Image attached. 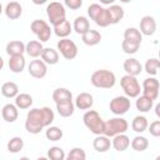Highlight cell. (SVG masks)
<instances>
[{
  "mask_svg": "<svg viewBox=\"0 0 160 160\" xmlns=\"http://www.w3.org/2000/svg\"><path fill=\"white\" fill-rule=\"evenodd\" d=\"M55 119L54 111L49 106L44 108H34L31 109L25 120V129L28 132L36 135L40 134L44 128H49Z\"/></svg>",
  "mask_w": 160,
  "mask_h": 160,
  "instance_id": "6da1fadb",
  "label": "cell"
},
{
  "mask_svg": "<svg viewBox=\"0 0 160 160\" xmlns=\"http://www.w3.org/2000/svg\"><path fill=\"white\" fill-rule=\"evenodd\" d=\"M90 82L92 86L99 88V89H111L116 84V76L110 70L99 69L91 74Z\"/></svg>",
  "mask_w": 160,
  "mask_h": 160,
  "instance_id": "7a4b0ae2",
  "label": "cell"
},
{
  "mask_svg": "<svg viewBox=\"0 0 160 160\" xmlns=\"http://www.w3.org/2000/svg\"><path fill=\"white\" fill-rule=\"evenodd\" d=\"M128 128H129V124L124 118H121V116L112 118V119H110V120L104 122V132H102V135H105L106 138H114L116 135L125 134Z\"/></svg>",
  "mask_w": 160,
  "mask_h": 160,
  "instance_id": "3957f363",
  "label": "cell"
},
{
  "mask_svg": "<svg viewBox=\"0 0 160 160\" xmlns=\"http://www.w3.org/2000/svg\"><path fill=\"white\" fill-rule=\"evenodd\" d=\"M82 121L84 125L90 130V132H92L94 135H102L104 132V120L101 119V116L99 115L98 111L95 110H86V112L82 116Z\"/></svg>",
  "mask_w": 160,
  "mask_h": 160,
  "instance_id": "277c9868",
  "label": "cell"
},
{
  "mask_svg": "<svg viewBox=\"0 0 160 160\" xmlns=\"http://www.w3.org/2000/svg\"><path fill=\"white\" fill-rule=\"evenodd\" d=\"M46 15H48V19L52 26L61 24L62 21L66 20V10H65L64 4L59 2V1H52V2L48 4Z\"/></svg>",
  "mask_w": 160,
  "mask_h": 160,
  "instance_id": "5b68a950",
  "label": "cell"
},
{
  "mask_svg": "<svg viewBox=\"0 0 160 160\" xmlns=\"http://www.w3.org/2000/svg\"><path fill=\"white\" fill-rule=\"evenodd\" d=\"M88 15L100 28H106V26L110 25L108 10H106V8L101 6L100 4L94 2V4L89 5V8H88Z\"/></svg>",
  "mask_w": 160,
  "mask_h": 160,
  "instance_id": "8992f818",
  "label": "cell"
},
{
  "mask_svg": "<svg viewBox=\"0 0 160 160\" xmlns=\"http://www.w3.org/2000/svg\"><path fill=\"white\" fill-rule=\"evenodd\" d=\"M120 85H121V89L124 90L126 98H129V99L130 98H138L140 95L141 88H140V84H139L136 76L124 75L120 80Z\"/></svg>",
  "mask_w": 160,
  "mask_h": 160,
  "instance_id": "52a82bcc",
  "label": "cell"
},
{
  "mask_svg": "<svg viewBox=\"0 0 160 160\" xmlns=\"http://www.w3.org/2000/svg\"><path fill=\"white\" fill-rule=\"evenodd\" d=\"M30 30L36 35V38L39 39L40 42L48 41L51 36V32H52L50 25L45 20H41V19L32 20L30 24Z\"/></svg>",
  "mask_w": 160,
  "mask_h": 160,
  "instance_id": "ba28073f",
  "label": "cell"
},
{
  "mask_svg": "<svg viewBox=\"0 0 160 160\" xmlns=\"http://www.w3.org/2000/svg\"><path fill=\"white\" fill-rule=\"evenodd\" d=\"M56 46H58V50H59L58 52H60L61 56L64 59H66V60H72V59H75L78 56V46H76V44L72 40L68 39V38L66 39H60L58 41Z\"/></svg>",
  "mask_w": 160,
  "mask_h": 160,
  "instance_id": "9c48e42d",
  "label": "cell"
},
{
  "mask_svg": "<svg viewBox=\"0 0 160 160\" xmlns=\"http://www.w3.org/2000/svg\"><path fill=\"white\" fill-rule=\"evenodd\" d=\"M130 106H131L130 99L126 96H115L112 100H110V104H109L110 111L118 116L126 114L130 110Z\"/></svg>",
  "mask_w": 160,
  "mask_h": 160,
  "instance_id": "30bf717a",
  "label": "cell"
},
{
  "mask_svg": "<svg viewBox=\"0 0 160 160\" xmlns=\"http://www.w3.org/2000/svg\"><path fill=\"white\" fill-rule=\"evenodd\" d=\"M28 71L32 78L42 79L48 72V66L42 60L35 59V60H31L30 64L28 65Z\"/></svg>",
  "mask_w": 160,
  "mask_h": 160,
  "instance_id": "8fae6325",
  "label": "cell"
},
{
  "mask_svg": "<svg viewBox=\"0 0 160 160\" xmlns=\"http://www.w3.org/2000/svg\"><path fill=\"white\" fill-rule=\"evenodd\" d=\"M139 31L141 35H146V36L154 35L156 31V20L150 15L142 16L140 20V30Z\"/></svg>",
  "mask_w": 160,
  "mask_h": 160,
  "instance_id": "7c38bea8",
  "label": "cell"
},
{
  "mask_svg": "<svg viewBox=\"0 0 160 160\" xmlns=\"http://www.w3.org/2000/svg\"><path fill=\"white\" fill-rule=\"evenodd\" d=\"M126 75H130V76H136L139 75L141 71H142V65L140 64V61L135 58H129L124 61V65H122Z\"/></svg>",
  "mask_w": 160,
  "mask_h": 160,
  "instance_id": "4fadbf2b",
  "label": "cell"
},
{
  "mask_svg": "<svg viewBox=\"0 0 160 160\" xmlns=\"http://www.w3.org/2000/svg\"><path fill=\"white\" fill-rule=\"evenodd\" d=\"M94 104V98L90 92H80L75 99V108L80 110H89Z\"/></svg>",
  "mask_w": 160,
  "mask_h": 160,
  "instance_id": "5bb4252c",
  "label": "cell"
},
{
  "mask_svg": "<svg viewBox=\"0 0 160 160\" xmlns=\"http://www.w3.org/2000/svg\"><path fill=\"white\" fill-rule=\"evenodd\" d=\"M4 11H5V15H6L8 19H10V20H16V19H19V18L21 16V14H22V6H21L20 2H18V1H10V2L6 4Z\"/></svg>",
  "mask_w": 160,
  "mask_h": 160,
  "instance_id": "9a60e30c",
  "label": "cell"
},
{
  "mask_svg": "<svg viewBox=\"0 0 160 160\" xmlns=\"http://www.w3.org/2000/svg\"><path fill=\"white\" fill-rule=\"evenodd\" d=\"M1 116L6 122H14L19 118V109L15 104H6L1 109Z\"/></svg>",
  "mask_w": 160,
  "mask_h": 160,
  "instance_id": "2e32d148",
  "label": "cell"
},
{
  "mask_svg": "<svg viewBox=\"0 0 160 160\" xmlns=\"http://www.w3.org/2000/svg\"><path fill=\"white\" fill-rule=\"evenodd\" d=\"M6 54L9 56H18V55H24L25 52V44L20 40H11L6 44Z\"/></svg>",
  "mask_w": 160,
  "mask_h": 160,
  "instance_id": "e0dca14e",
  "label": "cell"
},
{
  "mask_svg": "<svg viewBox=\"0 0 160 160\" xmlns=\"http://www.w3.org/2000/svg\"><path fill=\"white\" fill-rule=\"evenodd\" d=\"M108 10V15H109V20H110V25H115L118 22H120L124 18V9L120 5H111L109 8H106Z\"/></svg>",
  "mask_w": 160,
  "mask_h": 160,
  "instance_id": "ac0fdd59",
  "label": "cell"
},
{
  "mask_svg": "<svg viewBox=\"0 0 160 160\" xmlns=\"http://www.w3.org/2000/svg\"><path fill=\"white\" fill-rule=\"evenodd\" d=\"M111 146H112L116 151H119V152L125 151V150H128V148L130 146V138H129L128 135H125V134L116 135V136L112 138Z\"/></svg>",
  "mask_w": 160,
  "mask_h": 160,
  "instance_id": "d6986e66",
  "label": "cell"
},
{
  "mask_svg": "<svg viewBox=\"0 0 160 160\" xmlns=\"http://www.w3.org/2000/svg\"><path fill=\"white\" fill-rule=\"evenodd\" d=\"M42 50H44V46H42V44L39 40H31L28 44H25V52L30 58L36 59V58L41 56Z\"/></svg>",
  "mask_w": 160,
  "mask_h": 160,
  "instance_id": "ffe728a7",
  "label": "cell"
},
{
  "mask_svg": "<svg viewBox=\"0 0 160 160\" xmlns=\"http://www.w3.org/2000/svg\"><path fill=\"white\" fill-rule=\"evenodd\" d=\"M72 30L79 34V35H84L85 32H88L90 30V22L88 20L86 16H78L74 20V24L71 25Z\"/></svg>",
  "mask_w": 160,
  "mask_h": 160,
  "instance_id": "44dd1931",
  "label": "cell"
},
{
  "mask_svg": "<svg viewBox=\"0 0 160 160\" xmlns=\"http://www.w3.org/2000/svg\"><path fill=\"white\" fill-rule=\"evenodd\" d=\"M101 34L98 30H92L90 29L88 32H85L84 35H81V40L85 45L88 46H95L101 41Z\"/></svg>",
  "mask_w": 160,
  "mask_h": 160,
  "instance_id": "7402d4cb",
  "label": "cell"
},
{
  "mask_svg": "<svg viewBox=\"0 0 160 160\" xmlns=\"http://www.w3.org/2000/svg\"><path fill=\"white\" fill-rule=\"evenodd\" d=\"M41 60L46 65H55L59 62V52L52 48H44L41 52Z\"/></svg>",
  "mask_w": 160,
  "mask_h": 160,
  "instance_id": "603a6c76",
  "label": "cell"
},
{
  "mask_svg": "<svg viewBox=\"0 0 160 160\" xmlns=\"http://www.w3.org/2000/svg\"><path fill=\"white\" fill-rule=\"evenodd\" d=\"M25 65H26V61H25L24 55L10 56V59H9V69H10V71H12L15 74L21 72L25 69Z\"/></svg>",
  "mask_w": 160,
  "mask_h": 160,
  "instance_id": "cb8c5ba5",
  "label": "cell"
},
{
  "mask_svg": "<svg viewBox=\"0 0 160 160\" xmlns=\"http://www.w3.org/2000/svg\"><path fill=\"white\" fill-rule=\"evenodd\" d=\"M52 100L55 101V104L70 101V100H72V94L66 88H58L52 91Z\"/></svg>",
  "mask_w": 160,
  "mask_h": 160,
  "instance_id": "d4e9b609",
  "label": "cell"
},
{
  "mask_svg": "<svg viewBox=\"0 0 160 160\" xmlns=\"http://www.w3.org/2000/svg\"><path fill=\"white\" fill-rule=\"evenodd\" d=\"M92 146L98 152H106L111 146V141L105 135H98L92 141Z\"/></svg>",
  "mask_w": 160,
  "mask_h": 160,
  "instance_id": "484cf974",
  "label": "cell"
},
{
  "mask_svg": "<svg viewBox=\"0 0 160 160\" xmlns=\"http://www.w3.org/2000/svg\"><path fill=\"white\" fill-rule=\"evenodd\" d=\"M52 30H54V34H55L58 38H60V39H66V38L71 34L72 26H71V24H70L68 20H65V21H62L61 24H59V25H56V26H52Z\"/></svg>",
  "mask_w": 160,
  "mask_h": 160,
  "instance_id": "4316f807",
  "label": "cell"
},
{
  "mask_svg": "<svg viewBox=\"0 0 160 160\" xmlns=\"http://www.w3.org/2000/svg\"><path fill=\"white\" fill-rule=\"evenodd\" d=\"M74 110H75V105L72 100L56 104V111L61 118H70L74 114Z\"/></svg>",
  "mask_w": 160,
  "mask_h": 160,
  "instance_id": "83f0119b",
  "label": "cell"
},
{
  "mask_svg": "<svg viewBox=\"0 0 160 160\" xmlns=\"http://www.w3.org/2000/svg\"><path fill=\"white\" fill-rule=\"evenodd\" d=\"M124 40L129 41V42H132V44H136V45H140L141 40H142V35L140 34L139 29H136V28H128L124 31Z\"/></svg>",
  "mask_w": 160,
  "mask_h": 160,
  "instance_id": "f1b7e54d",
  "label": "cell"
},
{
  "mask_svg": "<svg viewBox=\"0 0 160 160\" xmlns=\"http://www.w3.org/2000/svg\"><path fill=\"white\" fill-rule=\"evenodd\" d=\"M1 94L2 96L11 99V98H16V95L19 94V86L16 82L14 81H6L1 85Z\"/></svg>",
  "mask_w": 160,
  "mask_h": 160,
  "instance_id": "f546056e",
  "label": "cell"
},
{
  "mask_svg": "<svg viewBox=\"0 0 160 160\" xmlns=\"http://www.w3.org/2000/svg\"><path fill=\"white\" fill-rule=\"evenodd\" d=\"M31 105H32V96L30 94L21 92V94L16 95V98H15V106L18 109L25 110V109H29Z\"/></svg>",
  "mask_w": 160,
  "mask_h": 160,
  "instance_id": "4dcf8cb0",
  "label": "cell"
},
{
  "mask_svg": "<svg viewBox=\"0 0 160 160\" xmlns=\"http://www.w3.org/2000/svg\"><path fill=\"white\" fill-rule=\"evenodd\" d=\"M148 126H149V122H148V119L145 116H141V115H138L132 119L131 121V129L138 132V134H141L144 131L148 130Z\"/></svg>",
  "mask_w": 160,
  "mask_h": 160,
  "instance_id": "1f68e13d",
  "label": "cell"
},
{
  "mask_svg": "<svg viewBox=\"0 0 160 160\" xmlns=\"http://www.w3.org/2000/svg\"><path fill=\"white\" fill-rule=\"evenodd\" d=\"M130 145H131L132 150L141 152V151H145L149 148V140L142 135H138L130 141Z\"/></svg>",
  "mask_w": 160,
  "mask_h": 160,
  "instance_id": "d6a6232c",
  "label": "cell"
},
{
  "mask_svg": "<svg viewBox=\"0 0 160 160\" xmlns=\"http://www.w3.org/2000/svg\"><path fill=\"white\" fill-rule=\"evenodd\" d=\"M135 106H136V109H138L140 112H148V111H150V110L152 109L154 101L141 95V96H138L136 102H135Z\"/></svg>",
  "mask_w": 160,
  "mask_h": 160,
  "instance_id": "836d02e7",
  "label": "cell"
},
{
  "mask_svg": "<svg viewBox=\"0 0 160 160\" xmlns=\"http://www.w3.org/2000/svg\"><path fill=\"white\" fill-rule=\"evenodd\" d=\"M6 148H8V151H9V152L16 154V152H19L20 150H22V148H24V140H22L20 136H14V138H11V139L8 141Z\"/></svg>",
  "mask_w": 160,
  "mask_h": 160,
  "instance_id": "e575fe53",
  "label": "cell"
},
{
  "mask_svg": "<svg viewBox=\"0 0 160 160\" xmlns=\"http://www.w3.org/2000/svg\"><path fill=\"white\" fill-rule=\"evenodd\" d=\"M62 135H64L62 130L58 126H49L45 131V136L50 141H59L62 139Z\"/></svg>",
  "mask_w": 160,
  "mask_h": 160,
  "instance_id": "d590c367",
  "label": "cell"
},
{
  "mask_svg": "<svg viewBox=\"0 0 160 160\" xmlns=\"http://www.w3.org/2000/svg\"><path fill=\"white\" fill-rule=\"evenodd\" d=\"M159 60L156 58H150L146 60L145 65H144V70L150 75V76H155L158 74V69H159Z\"/></svg>",
  "mask_w": 160,
  "mask_h": 160,
  "instance_id": "8d00e7d4",
  "label": "cell"
},
{
  "mask_svg": "<svg viewBox=\"0 0 160 160\" xmlns=\"http://www.w3.org/2000/svg\"><path fill=\"white\" fill-rule=\"evenodd\" d=\"M65 151L60 146H51L48 150V159L49 160H65Z\"/></svg>",
  "mask_w": 160,
  "mask_h": 160,
  "instance_id": "74e56055",
  "label": "cell"
},
{
  "mask_svg": "<svg viewBox=\"0 0 160 160\" xmlns=\"http://www.w3.org/2000/svg\"><path fill=\"white\" fill-rule=\"evenodd\" d=\"M65 160H86V152L81 148H72L65 156Z\"/></svg>",
  "mask_w": 160,
  "mask_h": 160,
  "instance_id": "f35d334b",
  "label": "cell"
},
{
  "mask_svg": "<svg viewBox=\"0 0 160 160\" xmlns=\"http://www.w3.org/2000/svg\"><path fill=\"white\" fill-rule=\"evenodd\" d=\"M159 80L155 76H150L146 78L142 81V90H148V89H152V90H159Z\"/></svg>",
  "mask_w": 160,
  "mask_h": 160,
  "instance_id": "ab89813d",
  "label": "cell"
},
{
  "mask_svg": "<svg viewBox=\"0 0 160 160\" xmlns=\"http://www.w3.org/2000/svg\"><path fill=\"white\" fill-rule=\"evenodd\" d=\"M139 48H140V45H136V44H132V42H129V41H125V40H122V42H121L122 51L125 54H129V55H132V54L138 52Z\"/></svg>",
  "mask_w": 160,
  "mask_h": 160,
  "instance_id": "60d3db41",
  "label": "cell"
},
{
  "mask_svg": "<svg viewBox=\"0 0 160 160\" xmlns=\"http://www.w3.org/2000/svg\"><path fill=\"white\" fill-rule=\"evenodd\" d=\"M148 131H149L150 135H152L154 138H159V136H160V120L152 121V122L148 126Z\"/></svg>",
  "mask_w": 160,
  "mask_h": 160,
  "instance_id": "b9f144b4",
  "label": "cell"
},
{
  "mask_svg": "<svg viewBox=\"0 0 160 160\" xmlns=\"http://www.w3.org/2000/svg\"><path fill=\"white\" fill-rule=\"evenodd\" d=\"M64 6H68L71 10H78L82 6V0H65Z\"/></svg>",
  "mask_w": 160,
  "mask_h": 160,
  "instance_id": "7bdbcfd3",
  "label": "cell"
},
{
  "mask_svg": "<svg viewBox=\"0 0 160 160\" xmlns=\"http://www.w3.org/2000/svg\"><path fill=\"white\" fill-rule=\"evenodd\" d=\"M159 110H160V105L158 104V105L155 106V111H156V115H158V116H160V111H159Z\"/></svg>",
  "mask_w": 160,
  "mask_h": 160,
  "instance_id": "ee69618b",
  "label": "cell"
},
{
  "mask_svg": "<svg viewBox=\"0 0 160 160\" xmlns=\"http://www.w3.org/2000/svg\"><path fill=\"white\" fill-rule=\"evenodd\" d=\"M2 68H4V59H2L1 55H0V71L2 70Z\"/></svg>",
  "mask_w": 160,
  "mask_h": 160,
  "instance_id": "f6af8a7d",
  "label": "cell"
},
{
  "mask_svg": "<svg viewBox=\"0 0 160 160\" xmlns=\"http://www.w3.org/2000/svg\"><path fill=\"white\" fill-rule=\"evenodd\" d=\"M36 160H49L48 158H45V156H41V158H38Z\"/></svg>",
  "mask_w": 160,
  "mask_h": 160,
  "instance_id": "bcb514c9",
  "label": "cell"
},
{
  "mask_svg": "<svg viewBox=\"0 0 160 160\" xmlns=\"http://www.w3.org/2000/svg\"><path fill=\"white\" fill-rule=\"evenodd\" d=\"M19 160H30V159H29V158H26V156H22V158H20Z\"/></svg>",
  "mask_w": 160,
  "mask_h": 160,
  "instance_id": "7dc6e473",
  "label": "cell"
},
{
  "mask_svg": "<svg viewBox=\"0 0 160 160\" xmlns=\"http://www.w3.org/2000/svg\"><path fill=\"white\" fill-rule=\"evenodd\" d=\"M1 12H2V5H1V2H0V15H1Z\"/></svg>",
  "mask_w": 160,
  "mask_h": 160,
  "instance_id": "c3c4849f",
  "label": "cell"
}]
</instances>
